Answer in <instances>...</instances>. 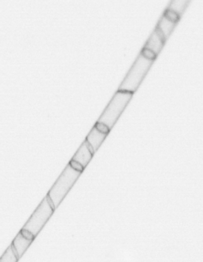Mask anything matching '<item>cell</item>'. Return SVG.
I'll return each mask as SVG.
<instances>
[{
  "mask_svg": "<svg viewBox=\"0 0 203 262\" xmlns=\"http://www.w3.org/2000/svg\"><path fill=\"white\" fill-rule=\"evenodd\" d=\"M19 259L17 257L11 244L0 258V262H16Z\"/></svg>",
  "mask_w": 203,
  "mask_h": 262,
  "instance_id": "8fae6325",
  "label": "cell"
},
{
  "mask_svg": "<svg viewBox=\"0 0 203 262\" xmlns=\"http://www.w3.org/2000/svg\"><path fill=\"white\" fill-rule=\"evenodd\" d=\"M140 53L142 54L143 56H145V58L151 59V60L153 61H155V59H156L157 57L154 52L150 51V50L143 48V47Z\"/></svg>",
  "mask_w": 203,
  "mask_h": 262,
  "instance_id": "7c38bea8",
  "label": "cell"
},
{
  "mask_svg": "<svg viewBox=\"0 0 203 262\" xmlns=\"http://www.w3.org/2000/svg\"><path fill=\"white\" fill-rule=\"evenodd\" d=\"M176 25H177V23L173 22L166 17L162 15L155 28L161 33L162 37L166 41L171 33L173 32Z\"/></svg>",
  "mask_w": 203,
  "mask_h": 262,
  "instance_id": "9c48e42d",
  "label": "cell"
},
{
  "mask_svg": "<svg viewBox=\"0 0 203 262\" xmlns=\"http://www.w3.org/2000/svg\"><path fill=\"white\" fill-rule=\"evenodd\" d=\"M94 155V154L93 153L89 144L85 140L71 159L79 162L85 168L90 161L92 160Z\"/></svg>",
  "mask_w": 203,
  "mask_h": 262,
  "instance_id": "8992f818",
  "label": "cell"
},
{
  "mask_svg": "<svg viewBox=\"0 0 203 262\" xmlns=\"http://www.w3.org/2000/svg\"><path fill=\"white\" fill-rule=\"evenodd\" d=\"M133 95L132 93L117 90L97 122L105 124L111 130L130 102Z\"/></svg>",
  "mask_w": 203,
  "mask_h": 262,
  "instance_id": "3957f363",
  "label": "cell"
},
{
  "mask_svg": "<svg viewBox=\"0 0 203 262\" xmlns=\"http://www.w3.org/2000/svg\"><path fill=\"white\" fill-rule=\"evenodd\" d=\"M20 232L22 233L24 237L27 238L28 239L34 240L35 239L34 235H33L32 232H30V231L22 228V229L20 230Z\"/></svg>",
  "mask_w": 203,
  "mask_h": 262,
  "instance_id": "9a60e30c",
  "label": "cell"
},
{
  "mask_svg": "<svg viewBox=\"0 0 203 262\" xmlns=\"http://www.w3.org/2000/svg\"><path fill=\"white\" fill-rule=\"evenodd\" d=\"M54 211L51 202L47 195L40 202L37 208L33 212L29 220L24 225L23 229L30 231L35 237H37L45 224L51 218Z\"/></svg>",
  "mask_w": 203,
  "mask_h": 262,
  "instance_id": "277c9868",
  "label": "cell"
},
{
  "mask_svg": "<svg viewBox=\"0 0 203 262\" xmlns=\"http://www.w3.org/2000/svg\"><path fill=\"white\" fill-rule=\"evenodd\" d=\"M188 1H172L168 9L177 13L180 16L182 15L184 11L187 6Z\"/></svg>",
  "mask_w": 203,
  "mask_h": 262,
  "instance_id": "30bf717a",
  "label": "cell"
},
{
  "mask_svg": "<svg viewBox=\"0 0 203 262\" xmlns=\"http://www.w3.org/2000/svg\"><path fill=\"white\" fill-rule=\"evenodd\" d=\"M94 126L96 127L98 130L100 131V132L106 133V134H109L110 131H111L108 126L105 125V124L97 122V121Z\"/></svg>",
  "mask_w": 203,
  "mask_h": 262,
  "instance_id": "4fadbf2b",
  "label": "cell"
},
{
  "mask_svg": "<svg viewBox=\"0 0 203 262\" xmlns=\"http://www.w3.org/2000/svg\"><path fill=\"white\" fill-rule=\"evenodd\" d=\"M33 240H34L28 239L24 237L21 232H19L18 234L16 235L11 245L19 259L23 256L26 250L32 244Z\"/></svg>",
  "mask_w": 203,
  "mask_h": 262,
  "instance_id": "ba28073f",
  "label": "cell"
},
{
  "mask_svg": "<svg viewBox=\"0 0 203 262\" xmlns=\"http://www.w3.org/2000/svg\"><path fill=\"white\" fill-rule=\"evenodd\" d=\"M108 134L100 132V131L98 130L94 126L92 130L90 131V133H88L87 137H86V141L89 144L91 149L93 152V153L95 154V152H97V150L99 149L100 146H101L102 143L106 139Z\"/></svg>",
  "mask_w": 203,
  "mask_h": 262,
  "instance_id": "52a82bcc",
  "label": "cell"
},
{
  "mask_svg": "<svg viewBox=\"0 0 203 262\" xmlns=\"http://www.w3.org/2000/svg\"><path fill=\"white\" fill-rule=\"evenodd\" d=\"M69 164L71 165L72 168H73L76 170L81 171V172L82 173L85 169L81 163H79L78 161H74L73 159H71Z\"/></svg>",
  "mask_w": 203,
  "mask_h": 262,
  "instance_id": "5bb4252c",
  "label": "cell"
},
{
  "mask_svg": "<svg viewBox=\"0 0 203 262\" xmlns=\"http://www.w3.org/2000/svg\"><path fill=\"white\" fill-rule=\"evenodd\" d=\"M154 61L145 58L140 53L126 73L122 82L119 85L118 90L134 94L144 80Z\"/></svg>",
  "mask_w": 203,
  "mask_h": 262,
  "instance_id": "7a4b0ae2",
  "label": "cell"
},
{
  "mask_svg": "<svg viewBox=\"0 0 203 262\" xmlns=\"http://www.w3.org/2000/svg\"><path fill=\"white\" fill-rule=\"evenodd\" d=\"M165 42H166V40L162 37L161 33L156 28H155L154 32L150 36L149 39L146 42L143 48L150 50V51L154 52L157 56H158L160 52L163 48Z\"/></svg>",
  "mask_w": 203,
  "mask_h": 262,
  "instance_id": "5b68a950",
  "label": "cell"
},
{
  "mask_svg": "<svg viewBox=\"0 0 203 262\" xmlns=\"http://www.w3.org/2000/svg\"><path fill=\"white\" fill-rule=\"evenodd\" d=\"M82 172L75 170L68 164L62 171L58 180L49 190L47 196L51 202L54 210L58 208L64 197L70 192L72 188L80 177Z\"/></svg>",
  "mask_w": 203,
  "mask_h": 262,
  "instance_id": "6da1fadb",
  "label": "cell"
}]
</instances>
